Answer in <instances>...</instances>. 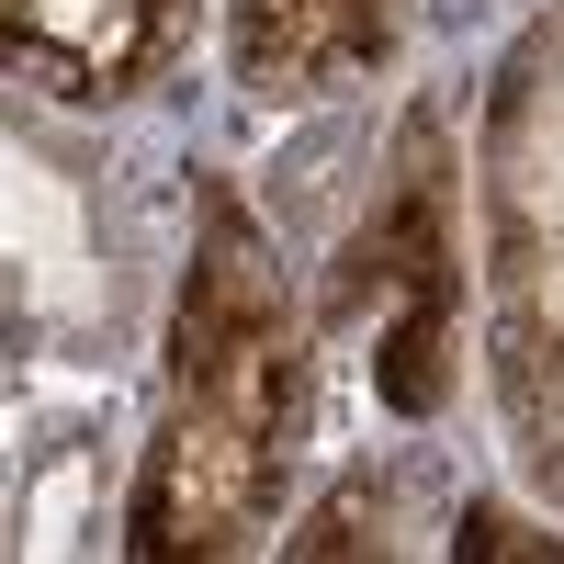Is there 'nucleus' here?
<instances>
[{
  "instance_id": "6",
  "label": "nucleus",
  "mask_w": 564,
  "mask_h": 564,
  "mask_svg": "<svg viewBox=\"0 0 564 564\" xmlns=\"http://www.w3.org/2000/svg\"><path fill=\"white\" fill-rule=\"evenodd\" d=\"M463 553H564V531H531L508 508H463Z\"/></svg>"
},
{
  "instance_id": "4",
  "label": "nucleus",
  "mask_w": 564,
  "mask_h": 564,
  "mask_svg": "<svg viewBox=\"0 0 564 564\" xmlns=\"http://www.w3.org/2000/svg\"><path fill=\"white\" fill-rule=\"evenodd\" d=\"M406 0H226V68L249 102H339L395 57Z\"/></svg>"
},
{
  "instance_id": "1",
  "label": "nucleus",
  "mask_w": 564,
  "mask_h": 564,
  "mask_svg": "<svg viewBox=\"0 0 564 564\" xmlns=\"http://www.w3.org/2000/svg\"><path fill=\"white\" fill-rule=\"evenodd\" d=\"M305 441V316L282 282L260 215L204 181L193 204V260L170 294V361H159V417L124 486V542L135 553H249L282 520V475Z\"/></svg>"
},
{
  "instance_id": "3",
  "label": "nucleus",
  "mask_w": 564,
  "mask_h": 564,
  "mask_svg": "<svg viewBox=\"0 0 564 564\" xmlns=\"http://www.w3.org/2000/svg\"><path fill=\"white\" fill-rule=\"evenodd\" d=\"M339 316L372 327V395L395 417H441L452 339H463V170L430 102L395 124L384 181L339 249Z\"/></svg>"
},
{
  "instance_id": "2",
  "label": "nucleus",
  "mask_w": 564,
  "mask_h": 564,
  "mask_svg": "<svg viewBox=\"0 0 564 564\" xmlns=\"http://www.w3.org/2000/svg\"><path fill=\"white\" fill-rule=\"evenodd\" d=\"M475 294L508 452L564 520V0L508 34L475 113Z\"/></svg>"
},
{
  "instance_id": "5",
  "label": "nucleus",
  "mask_w": 564,
  "mask_h": 564,
  "mask_svg": "<svg viewBox=\"0 0 564 564\" xmlns=\"http://www.w3.org/2000/svg\"><path fill=\"white\" fill-rule=\"evenodd\" d=\"M181 34V0H0V68L68 102L148 90Z\"/></svg>"
}]
</instances>
